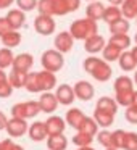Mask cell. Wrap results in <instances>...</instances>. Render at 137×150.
Segmentation results:
<instances>
[{"mask_svg":"<svg viewBox=\"0 0 137 150\" xmlns=\"http://www.w3.org/2000/svg\"><path fill=\"white\" fill-rule=\"evenodd\" d=\"M56 87V76L52 71H37V73H28V79L24 89L31 94H37V92H47Z\"/></svg>","mask_w":137,"mask_h":150,"instance_id":"6da1fadb","label":"cell"},{"mask_svg":"<svg viewBox=\"0 0 137 150\" xmlns=\"http://www.w3.org/2000/svg\"><path fill=\"white\" fill-rule=\"evenodd\" d=\"M82 68H84V71H87L89 74L98 82H107L108 79L111 78V73H113V69L108 65V62H105L103 58H97V57H94V55L87 57V58L84 60Z\"/></svg>","mask_w":137,"mask_h":150,"instance_id":"7a4b0ae2","label":"cell"},{"mask_svg":"<svg viewBox=\"0 0 137 150\" xmlns=\"http://www.w3.org/2000/svg\"><path fill=\"white\" fill-rule=\"evenodd\" d=\"M69 33L74 37V40H85L87 37L94 36L98 33L97 21L90 20V18H79V20L73 21L69 26Z\"/></svg>","mask_w":137,"mask_h":150,"instance_id":"3957f363","label":"cell"},{"mask_svg":"<svg viewBox=\"0 0 137 150\" xmlns=\"http://www.w3.org/2000/svg\"><path fill=\"white\" fill-rule=\"evenodd\" d=\"M40 65H42L44 69L47 71H52V73H56L63 68L65 65V58H63V53L58 52L56 49H50V50H45L40 57Z\"/></svg>","mask_w":137,"mask_h":150,"instance_id":"277c9868","label":"cell"},{"mask_svg":"<svg viewBox=\"0 0 137 150\" xmlns=\"http://www.w3.org/2000/svg\"><path fill=\"white\" fill-rule=\"evenodd\" d=\"M40 113V107L39 102L34 100H28V102H20V103L11 107V116L16 118H23V120H31L36 118Z\"/></svg>","mask_w":137,"mask_h":150,"instance_id":"5b68a950","label":"cell"},{"mask_svg":"<svg viewBox=\"0 0 137 150\" xmlns=\"http://www.w3.org/2000/svg\"><path fill=\"white\" fill-rule=\"evenodd\" d=\"M55 20L53 16H49V15H37L36 20H34V29L40 34V36H50V34L55 33Z\"/></svg>","mask_w":137,"mask_h":150,"instance_id":"8992f818","label":"cell"},{"mask_svg":"<svg viewBox=\"0 0 137 150\" xmlns=\"http://www.w3.org/2000/svg\"><path fill=\"white\" fill-rule=\"evenodd\" d=\"M29 129V124H28V120H23V118H16V116H11L7 123V127L5 131L8 132L10 137H21L28 132Z\"/></svg>","mask_w":137,"mask_h":150,"instance_id":"52a82bcc","label":"cell"},{"mask_svg":"<svg viewBox=\"0 0 137 150\" xmlns=\"http://www.w3.org/2000/svg\"><path fill=\"white\" fill-rule=\"evenodd\" d=\"M53 45L58 52H61L63 55L73 50V45H74V37L71 36L69 31H61L55 36V40H53Z\"/></svg>","mask_w":137,"mask_h":150,"instance_id":"ba28073f","label":"cell"},{"mask_svg":"<svg viewBox=\"0 0 137 150\" xmlns=\"http://www.w3.org/2000/svg\"><path fill=\"white\" fill-rule=\"evenodd\" d=\"M37 102H39L40 111H44V113L52 115L53 111L58 108V100H56V95L52 94L50 91L42 92V94H40V98H39Z\"/></svg>","mask_w":137,"mask_h":150,"instance_id":"9c48e42d","label":"cell"},{"mask_svg":"<svg viewBox=\"0 0 137 150\" xmlns=\"http://www.w3.org/2000/svg\"><path fill=\"white\" fill-rule=\"evenodd\" d=\"M73 89H74L76 98H79V100H82V102H89L95 94L94 86H92L89 81H78L74 86H73Z\"/></svg>","mask_w":137,"mask_h":150,"instance_id":"30bf717a","label":"cell"},{"mask_svg":"<svg viewBox=\"0 0 137 150\" xmlns=\"http://www.w3.org/2000/svg\"><path fill=\"white\" fill-rule=\"evenodd\" d=\"M55 95H56V100H58L60 105H71L76 98V94H74V89L71 87L69 84H60L55 91Z\"/></svg>","mask_w":137,"mask_h":150,"instance_id":"8fae6325","label":"cell"},{"mask_svg":"<svg viewBox=\"0 0 137 150\" xmlns=\"http://www.w3.org/2000/svg\"><path fill=\"white\" fill-rule=\"evenodd\" d=\"M105 45H107L105 37L100 36L98 33L94 34V36H90V37H87V39L84 40V50L87 53H90V55H95V53L102 52Z\"/></svg>","mask_w":137,"mask_h":150,"instance_id":"7c38bea8","label":"cell"},{"mask_svg":"<svg viewBox=\"0 0 137 150\" xmlns=\"http://www.w3.org/2000/svg\"><path fill=\"white\" fill-rule=\"evenodd\" d=\"M81 7V0H55V16H65Z\"/></svg>","mask_w":137,"mask_h":150,"instance_id":"4fadbf2b","label":"cell"},{"mask_svg":"<svg viewBox=\"0 0 137 150\" xmlns=\"http://www.w3.org/2000/svg\"><path fill=\"white\" fill-rule=\"evenodd\" d=\"M44 123H45V129H47V134H49V136L61 134L66 127V121L63 120L61 116H55V115L47 118V121H44Z\"/></svg>","mask_w":137,"mask_h":150,"instance_id":"5bb4252c","label":"cell"},{"mask_svg":"<svg viewBox=\"0 0 137 150\" xmlns=\"http://www.w3.org/2000/svg\"><path fill=\"white\" fill-rule=\"evenodd\" d=\"M28 134H29L31 140H34V142H42V140H45L47 137H49L44 121H36V123H32L29 126V129H28Z\"/></svg>","mask_w":137,"mask_h":150,"instance_id":"9a60e30c","label":"cell"},{"mask_svg":"<svg viewBox=\"0 0 137 150\" xmlns=\"http://www.w3.org/2000/svg\"><path fill=\"white\" fill-rule=\"evenodd\" d=\"M32 65H34V57L31 55V53H20V55H15L11 68L29 73V69L32 68Z\"/></svg>","mask_w":137,"mask_h":150,"instance_id":"2e32d148","label":"cell"},{"mask_svg":"<svg viewBox=\"0 0 137 150\" xmlns=\"http://www.w3.org/2000/svg\"><path fill=\"white\" fill-rule=\"evenodd\" d=\"M8 20V24L11 26V29H20V28L24 26L26 23V11L20 10V8H15V10H10L8 15L5 16Z\"/></svg>","mask_w":137,"mask_h":150,"instance_id":"e0dca14e","label":"cell"},{"mask_svg":"<svg viewBox=\"0 0 137 150\" xmlns=\"http://www.w3.org/2000/svg\"><path fill=\"white\" fill-rule=\"evenodd\" d=\"M84 120H85V115L82 113L81 108H71V110H68V113L65 116V121L76 131H79V127L84 123Z\"/></svg>","mask_w":137,"mask_h":150,"instance_id":"ac0fdd59","label":"cell"},{"mask_svg":"<svg viewBox=\"0 0 137 150\" xmlns=\"http://www.w3.org/2000/svg\"><path fill=\"white\" fill-rule=\"evenodd\" d=\"M103 13H105V5L98 0H94V2H89L87 8H85V16L90 18L94 21L103 20Z\"/></svg>","mask_w":137,"mask_h":150,"instance_id":"d6986e66","label":"cell"},{"mask_svg":"<svg viewBox=\"0 0 137 150\" xmlns=\"http://www.w3.org/2000/svg\"><path fill=\"white\" fill-rule=\"evenodd\" d=\"M94 118L95 121H97V124L100 127H103V129H107V127H110L111 124L114 123V115L110 113V111H105V110H100V108H95L94 111Z\"/></svg>","mask_w":137,"mask_h":150,"instance_id":"ffe728a7","label":"cell"},{"mask_svg":"<svg viewBox=\"0 0 137 150\" xmlns=\"http://www.w3.org/2000/svg\"><path fill=\"white\" fill-rule=\"evenodd\" d=\"M118 63H119V68L123 71H134L137 68V62L134 60L131 50H123L119 58H118Z\"/></svg>","mask_w":137,"mask_h":150,"instance_id":"44dd1931","label":"cell"},{"mask_svg":"<svg viewBox=\"0 0 137 150\" xmlns=\"http://www.w3.org/2000/svg\"><path fill=\"white\" fill-rule=\"evenodd\" d=\"M47 147L49 150H66L68 147V139L61 134H53L47 137Z\"/></svg>","mask_w":137,"mask_h":150,"instance_id":"7402d4cb","label":"cell"},{"mask_svg":"<svg viewBox=\"0 0 137 150\" xmlns=\"http://www.w3.org/2000/svg\"><path fill=\"white\" fill-rule=\"evenodd\" d=\"M0 39H2V44H4L5 47L15 49V47H18L21 44V34L18 33L16 29H10L8 33H5L4 36L0 37Z\"/></svg>","mask_w":137,"mask_h":150,"instance_id":"603a6c76","label":"cell"},{"mask_svg":"<svg viewBox=\"0 0 137 150\" xmlns=\"http://www.w3.org/2000/svg\"><path fill=\"white\" fill-rule=\"evenodd\" d=\"M28 79V73L26 71H20V69H11L10 74H8V81L13 86V89H21L24 87Z\"/></svg>","mask_w":137,"mask_h":150,"instance_id":"cb8c5ba5","label":"cell"},{"mask_svg":"<svg viewBox=\"0 0 137 150\" xmlns=\"http://www.w3.org/2000/svg\"><path fill=\"white\" fill-rule=\"evenodd\" d=\"M123 16V11H121V7L118 5H110V7H105V13H103V21L107 24H111L114 21L121 20Z\"/></svg>","mask_w":137,"mask_h":150,"instance_id":"d4e9b609","label":"cell"},{"mask_svg":"<svg viewBox=\"0 0 137 150\" xmlns=\"http://www.w3.org/2000/svg\"><path fill=\"white\" fill-rule=\"evenodd\" d=\"M121 52H123V50H121L119 47H116V45H113V44L108 42L107 45L103 47V50H102V57H103L105 62H108V63L111 62V63H113V62H118Z\"/></svg>","mask_w":137,"mask_h":150,"instance_id":"484cf974","label":"cell"},{"mask_svg":"<svg viewBox=\"0 0 137 150\" xmlns=\"http://www.w3.org/2000/svg\"><path fill=\"white\" fill-rule=\"evenodd\" d=\"M114 94L116 92H126V91H134V79H131L129 76H119L114 79Z\"/></svg>","mask_w":137,"mask_h":150,"instance_id":"4316f807","label":"cell"},{"mask_svg":"<svg viewBox=\"0 0 137 150\" xmlns=\"http://www.w3.org/2000/svg\"><path fill=\"white\" fill-rule=\"evenodd\" d=\"M119 7H121V11H123V16L126 20L137 18V0H124Z\"/></svg>","mask_w":137,"mask_h":150,"instance_id":"83f0119b","label":"cell"},{"mask_svg":"<svg viewBox=\"0 0 137 150\" xmlns=\"http://www.w3.org/2000/svg\"><path fill=\"white\" fill-rule=\"evenodd\" d=\"M118 102L114 100V98L111 97H100L97 102V105H95V108H100V110H105V111H110V113L116 115L118 111Z\"/></svg>","mask_w":137,"mask_h":150,"instance_id":"f1b7e54d","label":"cell"},{"mask_svg":"<svg viewBox=\"0 0 137 150\" xmlns=\"http://www.w3.org/2000/svg\"><path fill=\"white\" fill-rule=\"evenodd\" d=\"M108 28H110L111 34H127L129 33V28H131V23H129V20H126V18H121V20L108 24Z\"/></svg>","mask_w":137,"mask_h":150,"instance_id":"f546056e","label":"cell"},{"mask_svg":"<svg viewBox=\"0 0 137 150\" xmlns=\"http://www.w3.org/2000/svg\"><path fill=\"white\" fill-rule=\"evenodd\" d=\"M108 42L116 45V47H119L121 50H127L131 47V37L127 36V34H111Z\"/></svg>","mask_w":137,"mask_h":150,"instance_id":"4dcf8cb0","label":"cell"},{"mask_svg":"<svg viewBox=\"0 0 137 150\" xmlns=\"http://www.w3.org/2000/svg\"><path fill=\"white\" fill-rule=\"evenodd\" d=\"M37 11L40 15L55 16V0H37Z\"/></svg>","mask_w":137,"mask_h":150,"instance_id":"1f68e13d","label":"cell"},{"mask_svg":"<svg viewBox=\"0 0 137 150\" xmlns=\"http://www.w3.org/2000/svg\"><path fill=\"white\" fill-rule=\"evenodd\" d=\"M134 94H136V91L116 92V95H114V100L118 102V105L127 108V107H131V105L134 103Z\"/></svg>","mask_w":137,"mask_h":150,"instance_id":"d6a6232c","label":"cell"},{"mask_svg":"<svg viewBox=\"0 0 137 150\" xmlns=\"http://www.w3.org/2000/svg\"><path fill=\"white\" fill-rule=\"evenodd\" d=\"M13 60H15V55L11 52V49H8V47L0 49V68L2 69L10 68L13 65Z\"/></svg>","mask_w":137,"mask_h":150,"instance_id":"836d02e7","label":"cell"},{"mask_svg":"<svg viewBox=\"0 0 137 150\" xmlns=\"http://www.w3.org/2000/svg\"><path fill=\"white\" fill-rule=\"evenodd\" d=\"M79 131L87 132V134H90V136H97V134H98V124H97V121H95L94 118L85 116V120H84V123L81 124Z\"/></svg>","mask_w":137,"mask_h":150,"instance_id":"e575fe53","label":"cell"},{"mask_svg":"<svg viewBox=\"0 0 137 150\" xmlns=\"http://www.w3.org/2000/svg\"><path fill=\"white\" fill-rule=\"evenodd\" d=\"M92 140H94V136L87 132H82V131H78L76 136H73V144L76 147H82V145H90Z\"/></svg>","mask_w":137,"mask_h":150,"instance_id":"d590c367","label":"cell"},{"mask_svg":"<svg viewBox=\"0 0 137 150\" xmlns=\"http://www.w3.org/2000/svg\"><path fill=\"white\" fill-rule=\"evenodd\" d=\"M97 139H98V144L103 145L105 149H110V147L116 149V147H114V142H113V132H111V131H107V129L100 131Z\"/></svg>","mask_w":137,"mask_h":150,"instance_id":"8d00e7d4","label":"cell"},{"mask_svg":"<svg viewBox=\"0 0 137 150\" xmlns=\"http://www.w3.org/2000/svg\"><path fill=\"white\" fill-rule=\"evenodd\" d=\"M123 149L124 150H137V132L126 131V134H124Z\"/></svg>","mask_w":137,"mask_h":150,"instance_id":"74e56055","label":"cell"},{"mask_svg":"<svg viewBox=\"0 0 137 150\" xmlns=\"http://www.w3.org/2000/svg\"><path fill=\"white\" fill-rule=\"evenodd\" d=\"M18 5V8L23 11H32L34 8H37V0H15Z\"/></svg>","mask_w":137,"mask_h":150,"instance_id":"f35d334b","label":"cell"},{"mask_svg":"<svg viewBox=\"0 0 137 150\" xmlns=\"http://www.w3.org/2000/svg\"><path fill=\"white\" fill-rule=\"evenodd\" d=\"M124 116H126V121L131 124H137V105L132 103L131 107L126 108L124 111Z\"/></svg>","mask_w":137,"mask_h":150,"instance_id":"ab89813d","label":"cell"},{"mask_svg":"<svg viewBox=\"0 0 137 150\" xmlns=\"http://www.w3.org/2000/svg\"><path fill=\"white\" fill-rule=\"evenodd\" d=\"M124 134H126V131H123V129L113 131V142H114V147H116V149H123Z\"/></svg>","mask_w":137,"mask_h":150,"instance_id":"60d3db41","label":"cell"},{"mask_svg":"<svg viewBox=\"0 0 137 150\" xmlns=\"http://www.w3.org/2000/svg\"><path fill=\"white\" fill-rule=\"evenodd\" d=\"M0 150H24V149L18 144H15L11 139H5L0 140Z\"/></svg>","mask_w":137,"mask_h":150,"instance_id":"b9f144b4","label":"cell"},{"mask_svg":"<svg viewBox=\"0 0 137 150\" xmlns=\"http://www.w3.org/2000/svg\"><path fill=\"white\" fill-rule=\"evenodd\" d=\"M13 92V86L10 84V81L4 82V84H0V98H7L11 95Z\"/></svg>","mask_w":137,"mask_h":150,"instance_id":"7bdbcfd3","label":"cell"},{"mask_svg":"<svg viewBox=\"0 0 137 150\" xmlns=\"http://www.w3.org/2000/svg\"><path fill=\"white\" fill-rule=\"evenodd\" d=\"M10 29H11V26L8 24V20L5 16H2V18H0V37L4 36L5 33H8Z\"/></svg>","mask_w":137,"mask_h":150,"instance_id":"ee69618b","label":"cell"},{"mask_svg":"<svg viewBox=\"0 0 137 150\" xmlns=\"http://www.w3.org/2000/svg\"><path fill=\"white\" fill-rule=\"evenodd\" d=\"M7 123H8V118L4 111H0V131H4L7 127Z\"/></svg>","mask_w":137,"mask_h":150,"instance_id":"f6af8a7d","label":"cell"},{"mask_svg":"<svg viewBox=\"0 0 137 150\" xmlns=\"http://www.w3.org/2000/svg\"><path fill=\"white\" fill-rule=\"evenodd\" d=\"M15 0H0V10H5V8L11 7Z\"/></svg>","mask_w":137,"mask_h":150,"instance_id":"bcb514c9","label":"cell"},{"mask_svg":"<svg viewBox=\"0 0 137 150\" xmlns=\"http://www.w3.org/2000/svg\"><path fill=\"white\" fill-rule=\"evenodd\" d=\"M8 81V76H7V73L4 71V69L0 68V84H4V82H7Z\"/></svg>","mask_w":137,"mask_h":150,"instance_id":"7dc6e473","label":"cell"},{"mask_svg":"<svg viewBox=\"0 0 137 150\" xmlns=\"http://www.w3.org/2000/svg\"><path fill=\"white\" fill-rule=\"evenodd\" d=\"M107 2H108L110 5H118V7H119V5L123 4L124 0H107Z\"/></svg>","mask_w":137,"mask_h":150,"instance_id":"c3c4849f","label":"cell"},{"mask_svg":"<svg viewBox=\"0 0 137 150\" xmlns=\"http://www.w3.org/2000/svg\"><path fill=\"white\" fill-rule=\"evenodd\" d=\"M131 53H132L134 60H136V62H137V45H134L132 49H131Z\"/></svg>","mask_w":137,"mask_h":150,"instance_id":"681fc988","label":"cell"},{"mask_svg":"<svg viewBox=\"0 0 137 150\" xmlns=\"http://www.w3.org/2000/svg\"><path fill=\"white\" fill-rule=\"evenodd\" d=\"M78 150H94L90 145H82V147H78Z\"/></svg>","mask_w":137,"mask_h":150,"instance_id":"f907efd6","label":"cell"},{"mask_svg":"<svg viewBox=\"0 0 137 150\" xmlns=\"http://www.w3.org/2000/svg\"><path fill=\"white\" fill-rule=\"evenodd\" d=\"M134 84H136V86H137V71H136V73H134Z\"/></svg>","mask_w":137,"mask_h":150,"instance_id":"816d5d0a","label":"cell"},{"mask_svg":"<svg viewBox=\"0 0 137 150\" xmlns=\"http://www.w3.org/2000/svg\"><path fill=\"white\" fill-rule=\"evenodd\" d=\"M134 103L137 105V91H136V94H134Z\"/></svg>","mask_w":137,"mask_h":150,"instance_id":"f5cc1de1","label":"cell"},{"mask_svg":"<svg viewBox=\"0 0 137 150\" xmlns=\"http://www.w3.org/2000/svg\"><path fill=\"white\" fill-rule=\"evenodd\" d=\"M105 150H118V149H113V147H110V149H105Z\"/></svg>","mask_w":137,"mask_h":150,"instance_id":"db71d44e","label":"cell"},{"mask_svg":"<svg viewBox=\"0 0 137 150\" xmlns=\"http://www.w3.org/2000/svg\"><path fill=\"white\" fill-rule=\"evenodd\" d=\"M134 40H136V45H137V33H136V37H134Z\"/></svg>","mask_w":137,"mask_h":150,"instance_id":"11a10c76","label":"cell"},{"mask_svg":"<svg viewBox=\"0 0 137 150\" xmlns=\"http://www.w3.org/2000/svg\"><path fill=\"white\" fill-rule=\"evenodd\" d=\"M85 2H94V0H85Z\"/></svg>","mask_w":137,"mask_h":150,"instance_id":"9f6ffc18","label":"cell"},{"mask_svg":"<svg viewBox=\"0 0 137 150\" xmlns=\"http://www.w3.org/2000/svg\"><path fill=\"white\" fill-rule=\"evenodd\" d=\"M136 21H137V18H136Z\"/></svg>","mask_w":137,"mask_h":150,"instance_id":"6f0895ef","label":"cell"}]
</instances>
